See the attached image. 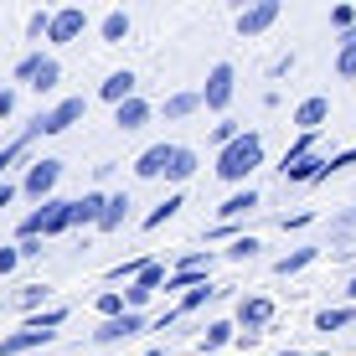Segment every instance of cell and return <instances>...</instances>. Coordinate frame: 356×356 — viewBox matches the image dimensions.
<instances>
[{
  "label": "cell",
  "mask_w": 356,
  "mask_h": 356,
  "mask_svg": "<svg viewBox=\"0 0 356 356\" xmlns=\"http://www.w3.org/2000/svg\"><path fill=\"white\" fill-rule=\"evenodd\" d=\"M16 83H21V88H31V93H52L57 83H63V63L31 52V57H21V63H16Z\"/></svg>",
  "instance_id": "7a4b0ae2"
},
{
  "label": "cell",
  "mask_w": 356,
  "mask_h": 356,
  "mask_svg": "<svg viewBox=\"0 0 356 356\" xmlns=\"http://www.w3.org/2000/svg\"><path fill=\"white\" fill-rule=\"evenodd\" d=\"M26 145H31V134H21V140H16V145H6V150H0V176H6V165H10V161H16V155H21V150H26Z\"/></svg>",
  "instance_id": "d6a6232c"
},
{
  "label": "cell",
  "mask_w": 356,
  "mask_h": 356,
  "mask_svg": "<svg viewBox=\"0 0 356 356\" xmlns=\"http://www.w3.org/2000/svg\"><path fill=\"white\" fill-rule=\"evenodd\" d=\"M47 330H31V325H21V330H10V336H0V356H21V351H36V346H47Z\"/></svg>",
  "instance_id": "5bb4252c"
},
{
  "label": "cell",
  "mask_w": 356,
  "mask_h": 356,
  "mask_svg": "<svg viewBox=\"0 0 356 356\" xmlns=\"http://www.w3.org/2000/svg\"><path fill=\"white\" fill-rule=\"evenodd\" d=\"M259 165H264V134L259 129H243L232 145L217 150V176L222 181H248Z\"/></svg>",
  "instance_id": "6da1fadb"
},
{
  "label": "cell",
  "mask_w": 356,
  "mask_h": 356,
  "mask_svg": "<svg viewBox=\"0 0 356 356\" xmlns=\"http://www.w3.org/2000/svg\"><path fill=\"white\" fill-rule=\"evenodd\" d=\"M336 78H346V83H356V31H346V36H341V57H336Z\"/></svg>",
  "instance_id": "7402d4cb"
},
{
  "label": "cell",
  "mask_w": 356,
  "mask_h": 356,
  "mask_svg": "<svg viewBox=\"0 0 356 356\" xmlns=\"http://www.w3.org/2000/svg\"><path fill=\"white\" fill-rule=\"evenodd\" d=\"M253 253H259V238H238V243L227 248V259H232V264H243V259H253Z\"/></svg>",
  "instance_id": "1f68e13d"
},
{
  "label": "cell",
  "mask_w": 356,
  "mask_h": 356,
  "mask_svg": "<svg viewBox=\"0 0 356 356\" xmlns=\"http://www.w3.org/2000/svg\"><path fill=\"white\" fill-rule=\"evenodd\" d=\"M315 259H321V248H294V253H284V259L274 264V274H284V279H289V274H300V268H310Z\"/></svg>",
  "instance_id": "44dd1931"
},
{
  "label": "cell",
  "mask_w": 356,
  "mask_h": 356,
  "mask_svg": "<svg viewBox=\"0 0 356 356\" xmlns=\"http://www.w3.org/2000/svg\"><path fill=\"white\" fill-rule=\"evenodd\" d=\"M238 134H243V129L232 124V119H222V124L212 129V140H217V145H232V140H238Z\"/></svg>",
  "instance_id": "e575fe53"
},
{
  "label": "cell",
  "mask_w": 356,
  "mask_h": 356,
  "mask_svg": "<svg viewBox=\"0 0 356 356\" xmlns=\"http://www.w3.org/2000/svg\"><path fill=\"white\" fill-rule=\"evenodd\" d=\"M170 155H176V145H150V150H140V155H134V176H140V181H155V176H165V170H170Z\"/></svg>",
  "instance_id": "8fae6325"
},
{
  "label": "cell",
  "mask_w": 356,
  "mask_h": 356,
  "mask_svg": "<svg viewBox=\"0 0 356 356\" xmlns=\"http://www.w3.org/2000/svg\"><path fill=\"white\" fill-rule=\"evenodd\" d=\"M47 21H52V16H47V10H36V16L26 21V36H47Z\"/></svg>",
  "instance_id": "8d00e7d4"
},
{
  "label": "cell",
  "mask_w": 356,
  "mask_h": 356,
  "mask_svg": "<svg viewBox=\"0 0 356 356\" xmlns=\"http://www.w3.org/2000/svg\"><path fill=\"white\" fill-rule=\"evenodd\" d=\"M47 294H52V289H47V284H26V289H21V294H16V305H21V310H31V305H42V300H47Z\"/></svg>",
  "instance_id": "4dcf8cb0"
},
{
  "label": "cell",
  "mask_w": 356,
  "mask_h": 356,
  "mask_svg": "<svg viewBox=\"0 0 356 356\" xmlns=\"http://www.w3.org/2000/svg\"><path fill=\"white\" fill-rule=\"evenodd\" d=\"M346 294H351V300H356V279H351V289H346Z\"/></svg>",
  "instance_id": "60d3db41"
},
{
  "label": "cell",
  "mask_w": 356,
  "mask_h": 356,
  "mask_svg": "<svg viewBox=\"0 0 356 356\" xmlns=\"http://www.w3.org/2000/svg\"><path fill=\"white\" fill-rule=\"evenodd\" d=\"M161 108H165V119H186V114H196V108H202V93H170Z\"/></svg>",
  "instance_id": "cb8c5ba5"
},
{
  "label": "cell",
  "mask_w": 356,
  "mask_h": 356,
  "mask_svg": "<svg viewBox=\"0 0 356 356\" xmlns=\"http://www.w3.org/2000/svg\"><path fill=\"white\" fill-rule=\"evenodd\" d=\"M279 356H305V351H279Z\"/></svg>",
  "instance_id": "b9f144b4"
},
{
  "label": "cell",
  "mask_w": 356,
  "mask_h": 356,
  "mask_svg": "<svg viewBox=\"0 0 356 356\" xmlns=\"http://www.w3.org/2000/svg\"><path fill=\"white\" fill-rule=\"evenodd\" d=\"M325 155H305V161L300 165H289L284 170V181H289V186H305V181H325Z\"/></svg>",
  "instance_id": "e0dca14e"
},
{
  "label": "cell",
  "mask_w": 356,
  "mask_h": 356,
  "mask_svg": "<svg viewBox=\"0 0 356 356\" xmlns=\"http://www.w3.org/2000/svg\"><path fill=\"white\" fill-rule=\"evenodd\" d=\"M202 341H207V351L217 356V351L227 346V341H238V325H232V321H212V325H207V336H202Z\"/></svg>",
  "instance_id": "d4e9b609"
},
{
  "label": "cell",
  "mask_w": 356,
  "mask_h": 356,
  "mask_svg": "<svg viewBox=\"0 0 356 356\" xmlns=\"http://www.w3.org/2000/svg\"><path fill=\"white\" fill-rule=\"evenodd\" d=\"M181 207H186V196H181V191H170V196H165V202H161V207H155V212H150V217H145V227H165V222H170V217H176V212H181Z\"/></svg>",
  "instance_id": "4316f807"
},
{
  "label": "cell",
  "mask_w": 356,
  "mask_h": 356,
  "mask_svg": "<svg viewBox=\"0 0 356 356\" xmlns=\"http://www.w3.org/2000/svg\"><path fill=\"white\" fill-rule=\"evenodd\" d=\"M253 207H259V191H253V186H248V191H232V196H227V202H222V207H217V217H222V222H238V217H248V212H253Z\"/></svg>",
  "instance_id": "ac0fdd59"
},
{
  "label": "cell",
  "mask_w": 356,
  "mask_h": 356,
  "mask_svg": "<svg viewBox=\"0 0 356 356\" xmlns=\"http://www.w3.org/2000/svg\"><path fill=\"white\" fill-rule=\"evenodd\" d=\"M36 217H42V243L47 238H63V232H72V202H42L36 207Z\"/></svg>",
  "instance_id": "30bf717a"
},
{
  "label": "cell",
  "mask_w": 356,
  "mask_h": 356,
  "mask_svg": "<svg viewBox=\"0 0 356 356\" xmlns=\"http://www.w3.org/2000/svg\"><path fill=\"white\" fill-rule=\"evenodd\" d=\"M98 31H104V42H108V47H119V42H124V36H129L134 26H129V16H124V10H108Z\"/></svg>",
  "instance_id": "603a6c76"
},
{
  "label": "cell",
  "mask_w": 356,
  "mask_h": 356,
  "mask_svg": "<svg viewBox=\"0 0 356 356\" xmlns=\"http://www.w3.org/2000/svg\"><path fill=\"white\" fill-rule=\"evenodd\" d=\"M346 227H356V212H351V217H346Z\"/></svg>",
  "instance_id": "7bdbcfd3"
},
{
  "label": "cell",
  "mask_w": 356,
  "mask_h": 356,
  "mask_svg": "<svg viewBox=\"0 0 356 356\" xmlns=\"http://www.w3.org/2000/svg\"><path fill=\"white\" fill-rule=\"evenodd\" d=\"M83 31H88V10H83V6H63V10H52V21H47V42H52V47L78 42Z\"/></svg>",
  "instance_id": "8992f818"
},
{
  "label": "cell",
  "mask_w": 356,
  "mask_h": 356,
  "mask_svg": "<svg viewBox=\"0 0 356 356\" xmlns=\"http://www.w3.org/2000/svg\"><path fill=\"white\" fill-rule=\"evenodd\" d=\"M134 88H140V78H134L129 67H119V72H108L104 83H98V98H104V104H124V98H134Z\"/></svg>",
  "instance_id": "4fadbf2b"
},
{
  "label": "cell",
  "mask_w": 356,
  "mask_h": 356,
  "mask_svg": "<svg viewBox=\"0 0 356 356\" xmlns=\"http://www.w3.org/2000/svg\"><path fill=\"white\" fill-rule=\"evenodd\" d=\"M232 93H238V72H232V63H217L212 72H207V83H202V108H212V114H227Z\"/></svg>",
  "instance_id": "277c9868"
},
{
  "label": "cell",
  "mask_w": 356,
  "mask_h": 356,
  "mask_svg": "<svg viewBox=\"0 0 356 356\" xmlns=\"http://www.w3.org/2000/svg\"><path fill=\"white\" fill-rule=\"evenodd\" d=\"M57 176H63V161L42 155V161H31V165H26V181H21V191H26L31 202L42 207V202H52V186H57Z\"/></svg>",
  "instance_id": "5b68a950"
},
{
  "label": "cell",
  "mask_w": 356,
  "mask_h": 356,
  "mask_svg": "<svg viewBox=\"0 0 356 356\" xmlns=\"http://www.w3.org/2000/svg\"><path fill=\"white\" fill-rule=\"evenodd\" d=\"M98 315H104V321H119V315H124V294L104 289V294H98Z\"/></svg>",
  "instance_id": "f1b7e54d"
},
{
  "label": "cell",
  "mask_w": 356,
  "mask_h": 356,
  "mask_svg": "<svg viewBox=\"0 0 356 356\" xmlns=\"http://www.w3.org/2000/svg\"><path fill=\"white\" fill-rule=\"evenodd\" d=\"M279 10H284L279 0H253V6H243L238 10V36H248V42H253V36H264L279 21Z\"/></svg>",
  "instance_id": "52a82bcc"
},
{
  "label": "cell",
  "mask_w": 356,
  "mask_h": 356,
  "mask_svg": "<svg viewBox=\"0 0 356 356\" xmlns=\"http://www.w3.org/2000/svg\"><path fill=\"white\" fill-rule=\"evenodd\" d=\"M114 124L124 129V134H129V129H145V124H150V104H145L140 93H134V98H124V104L114 108Z\"/></svg>",
  "instance_id": "9a60e30c"
},
{
  "label": "cell",
  "mask_w": 356,
  "mask_h": 356,
  "mask_svg": "<svg viewBox=\"0 0 356 356\" xmlns=\"http://www.w3.org/2000/svg\"><path fill=\"white\" fill-rule=\"evenodd\" d=\"M330 26L351 31V26H356V10H351V6H336V10H330Z\"/></svg>",
  "instance_id": "836d02e7"
},
{
  "label": "cell",
  "mask_w": 356,
  "mask_h": 356,
  "mask_svg": "<svg viewBox=\"0 0 356 356\" xmlns=\"http://www.w3.org/2000/svg\"><path fill=\"white\" fill-rule=\"evenodd\" d=\"M6 114H16V93L0 88V119H6Z\"/></svg>",
  "instance_id": "f35d334b"
},
{
  "label": "cell",
  "mask_w": 356,
  "mask_h": 356,
  "mask_svg": "<svg viewBox=\"0 0 356 356\" xmlns=\"http://www.w3.org/2000/svg\"><path fill=\"white\" fill-rule=\"evenodd\" d=\"M325 119H330V98H321V93L305 98V104L294 108V129H300V134H321Z\"/></svg>",
  "instance_id": "7c38bea8"
},
{
  "label": "cell",
  "mask_w": 356,
  "mask_h": 356,
  "mask_svg": "<svg viewBox=\"0 0 356 356\" xmlns=\"http://www.w3.org/2000/svg\"><path fill=\"white\" fill-rule=\"evenodd\" d=\"M67 321V305H52V310H42V315H31V330H47V336H57V325Z\"/></svg>",
  "instance_id": "83f0119b"
},
{
  "label": "cell",
  "mask_w": 356,
  "mask_h": 356,
  "mask_svg": "<svg viewBox=\"0 0 356 356\" xmlns=\"http://www.w3.org/2000/svg\"><path fill=\"white\" fill-rule=\"evenodd\" d=\"M124 222H129V196L119 191V196H108V202H104V217H98V232H119Z\"/></svg>",
  "instance_id": "d6986e66"
},
{
  "label": "cell",
  "mask_w": 356,
  "mask_h": 356,
  "mask_svg": "<svg viewBox=\"0 0 356 356\" xmlns=\"http://www.w3.org/2000/svg\"><path fill=\"white\" fill-rule=\"evenodd\" d=\"M104 202H108L104 191L78 196V202H72V227H98V217H104Z\"/></svg>",
  "instance_id": "2e32d148"
},
{
  "label": "cell",
  "mask_w": 356,
  "mask_h": 356,
  "mask_svg": "<svg viewBox=\"0 0 356 356\" xmlns=\"http://www.w3.org/2000/svg\"><path fill=\"white\" fill-rule=\"evenodd\" d=\"M207 356H212V351H207Z\"/></svg>",
  "instance_id": "ee69618b"
},
{
  "label": "cell",
  "mask_w": 356,
  "mask_h": 356,
  "mask_svg": "<svg viewBox=\"0 0 356 356\" xmlns=\"http://www.w3.org/2000/svg\"><path fill=\"white\" fill-rule=\"evenodd\" d=\"M196 161H202V155H196L191 145H176V155H170V170H165V181H176V186H181V181H191V176H196Z\"/></svg>",
  "instance_id": "ffe728a7"
},
{
  "label": "cell",
  "mask_w": 356,
  "mask_h": 356,
  "mask_svg": "<svg viewBox=\"0 0 356 356\" xmlns=\"http://www.w3.org/2000/svg\"><path fill=\"white\" fill-rule=\"evenodd\" d=\"M341 325H356V305H341V310H321L315 315V330H341Z\"/></svg>",
  "instance_id": "484cf974"
},
{
  "label": "cell",
  "mask_w": 356,
  "mask_h": 356,
  "mask_svg": "<svg viewBox=\"0 0 356 356\" xmlns=\"http://www.w3.org/2000/svg\"><path fill=\"white\" fill-rule=\"evenodd\" d=\"M140 330H145V315L124 310V315H119V321H98L93 341H98V346H114V341H129V336H140Z\"/></svg>",
  "instance_id": "9c48e42d"
},
{
  "label": "cell",
  "mask_w": 356,
  "mask_h": 356,
  "mask_svg": "<svg viewBox=\"0 0 356 356\" xmlns=\"http://www.w3.org/2000/svg\"><path fill=\"white\" fill-rule=\"evenodd\" d=\"M16 264H21V248H0V274H10Z\"/></svg>",
  "instance_id": "74e56055"
},
{
  "label": "cell",
  "mask_w": 356,
  "mask_h": 356,
  "mask_svg": "<svg viewBox=\"0 0 356 356\" xmlns=\"http://www.w3.org/2000/svg\"><path fill=\"white\" fill-rule=\"evenodd\" d=\"M212 294H217V289H212V284H207V279H202V284H196V289H186V300H181V310H176V315H186V310H202V305L212 300Z\"/></svg>",
  "instance_id": "f546056e"
},
{
  "label": "cell",
  "mask_w": 356,
  "mask_h": 356,
  "mask_svg": "<svg viewBox=\"0 0 356 356\" xmlns=\"http://www.w3.org/2000/svg\"><path fill=\"white\" fill-rule=\"evenodd\" d=\"M10 196H16V186H10V181H0V207H10Z\"/></svg>",
  "instance_id": "ab89813d"
},
{
  "label": "cell",
  "mask_w": 356,
  "mask_h": 356,
  "mask_svg": "<svg viewBox=\"0 0 356 356\" xmlns=\"http://www.w3.org/2000/svg\"><path fill=\"white\" fill-rule=\"evenodd\" d=\"M145 264H150V259H129V264H119V268H114L108 279H129V284H134V274H140Z\"/></svg>",
  "instance_id": "d590c367"
},
{
  "label": "cell",
  "mask_w": 356,
  "mask_h": 356,
  "mask_svg": "<svg viewBox=\"0 0 356 356\" xmlns=\"http://www.w3.org/2000/svg\"><path fill=\"white\" fill-rule=\"evenodd\" d=\"M78 119H88V98H63L57 108L36 114L26 134H31V140H36V134H63V129H72V124H78Z\"/></svg>",
  "instance_id": "3957f363"
},
{
  "label": "cell",
  "mask_w": 356,
  "mask_h": 356,
  "mask_svg": "<svg viewBox=\"0 0 356 356\" xmlns=\"http://www.w3.org/2000/svg\"><path fill=\"white\" fill-rule=\"evenodd\" d=\"M238 325L248 330V336H259L264 325H274V300H268V294H248V300L238 305Z\"/></svg>",
  "instance_id": "ba28073f"
}]
</instances>
